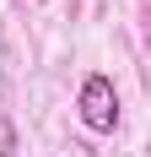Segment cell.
<instances>
[{
    "instance_id": "1",
    "label": "cell",
    "mask_w": 151,
    "mask_h": 157,
    "mask_svg": "<svg viewBox=\"0 0 151 157\" xmlns=\"http://www.w3.org/2000/svg\"><path fill=\"white\" fill-rule=\"evenodd\" d=\"M76 109H81V125H87V130L108 136V130L119 125V92H113V81H108L103 71H92V76L81 81V98H76Z\"/></svg>"
},
{
    "instance_id": "2",
    "label": "cell",
    "mask_w": 151,
    "mask_h": 157,
    "mask_svg": "<svg viewBox=\"0 0 151 157\" xmlns=\"http://www.w3.org/2000/svg\"><path fill=\"white\" fill-rule=\"evenodd\" d=\"M16 152V130H11V119H0V157H11Z\"/></svg>"
}]
</instances>
